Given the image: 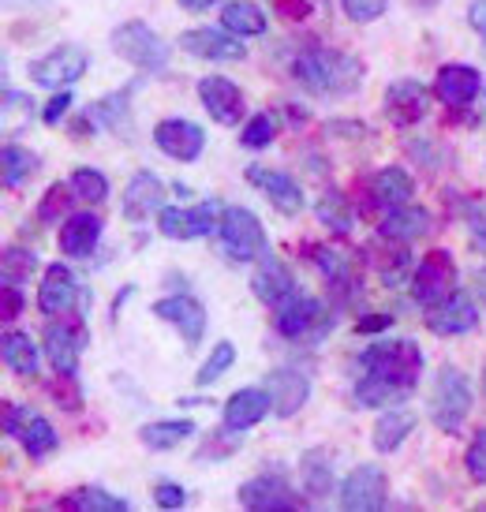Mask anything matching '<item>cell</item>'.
I'll list each match as a JSON object with an SVG mask.
<instances>
[{
	"mask_svg": "<svg viewBox=\"0 0 486 512\" xmlns=\"http://www.w3.org/2000/svg\"><path fill=\"white\" fill-rule=\"evenodd\" d=\"M273 135H277V120H273L270 113H258L247 120L240 143L247 146V150H266V146L273 143Z\"/></svg>",
	"mask_w": 486,
	"mask_h": 512,
	"instance_id": "45",
	"label": "cell"
},
{
	"mask_svg": "<svg viewBox=\"0 0 486 512\" xmlns=\"http://www.w3.org/2000/svg\"><path fill=\"white\" fill-rule=\"evenodd\" d=\"M109 45H113L116 57L128 60L131 68H139V72L158 75L169 68V45H165V38L150 23H139V19L120 23L113 30V38H109Z\"/></svg>",
	"mask_w": 486,
	"mask_h": 512,
	"instance_id": "4",
	"label": "cell"
},
{
	"mask_svg": "<svg viewBox=\"0 0 486 512\" xmlns=\"http://www.w3.org/2000/svg\"><path fill=\"white\" fill-rule=\"evenodd\" d=\"M154 505L158 509H184L187 490L180 483H172V479H161V483H154Z\"/></svg>",
	"mask_w": 486,
	"mask_h": 512,
	"instance_id": "49",
	"label": "cell"
},
{
	"mask_svg": "<svg viewBox=\"0 0 486 512\" xmlns=\"http://www.w3.org/2000/svg\"><path fill=\"white\" fill-rule=\"evenodd\" d=\"M475 408L472 382L468 374H460L457 367H442L430 389V419L442 434H460V427L468 423V415Z\"/></svg>",
	"mask_w": 486,
	"mask_h": 512,
	"instance_id": "3",
	"label": "cell"
},
{
	"mask_svg": "<svg viewBox=\"0 0 486 512\" xmlns=\"http://www.w3.org/2000/svg\"><path fill=\"white\" fill-rule=\"evenodd\" d=\"M430 228H434V217H430V210L404 202V206H397V210H389V214L382 217L378 236L397 240V243H415V240H423Z\"/></svg>",
	"mask_w": 486,
	"mask_h": 512,
	"instance_id": "28",
	"label": "cell"
},
{
	"mask_svg": "<svg viewBox=\"0 0 486 512\" xmlns=\"http://www.w3.org/2000/svg\"><path fill=\"white\" fill-rule=\"evenodd\" d=\"M292 75L303 90H311L318 98H344L356 94L363 83V64L352 53L326 49V45H307L292 60Z\"/></svg>",
	"mask_w": 486,
	"mask_h": 512,
	"instance_id": "2",
	"label": "cell"
},
{
	"mask_svg": "<svg viewBox=\"0 0 486 512\" xmlns=\"http://www.w3.org/2000/svg\"><path fill=\"white\" fill-rule=\"evenodd\" d=\"M359 367H363V378L352 389L359 408H393L415 393V385L423 378V352L408 337L374 341L359 356Z\"/></svg>",
	"mask_w": 486,
	"mask_h": 512,
	"instance_id": "1",
	"label": "cell"
},
{
	"mask_svg": "<svg viewBox=\"0 0 486 512\" xmlns=\"http://www.w3.org/2000/svg\"><path fill=\"white\" fill-rule=\"evenodd\" d=\"M468 23H472V30L483 38V49H486V0H472V4H468Z\"/></svg>",
	"mask_w": 486,
	"mask_h": 512,
	"instance_id": "53",
	"label": "cell"
},
{
	"mask_svg": "<svg viewBox=\"0 0 486 512\" xmlns=\"http://www.w3.org/2000/svg\"><path fill=\"white\" fill-rule=\"evenodd\" d=\"M23 314V285H4L0 288V318L15 322Z\"/></svg>",
	"mask_w": 486,
	"mask_h": 512,
	"instance_id": "50",
	"label": "cell"
},
{
	"mask_svg": "<svg viewBox=\"0 0 486 512\" xmlns=\"http://www.w3.org/2000/svg\"><path fill=\"white\" fill-rule=\"evenodd\" d=\"M86 68H90L86 49H79V45H57V49H49V53L30 60L27 75L38 86H45V90H64V86L79 83Z\"/></svg>",
	"mask_w": 486,
	"mask_h": 512,
	"instance_id": "7",
	"label": "cell"
},
{
	"mask_svg": "<svg viewBox=\"0 0 486 512\" xmlns=\"http://www.w3.org/2000/svg\"><path fill=\"white\" fill-rule=\"evenodd\" d=\"M27 419H30V412L23 408V404L4 400V434H8V438H19L23 427H27Z\"/></svg>",
	"mask_w": 486,
	"mask_h": 512,
	"instance_id": "51",
	"label": "cell"
},
{
	"mask_svg": "<svg viewBox=\"0 0 486 512\" xmlns=\"http://www.w3.org/2000/svg\"><path fill=\"white\" fill-rule=\"evenodd\" d=\"M191 434H195V423H191V419H158V423H146V427L139 430L143 445L154 449V453H169L176 445H184Z\"/></svg>",
	"mask_w": 486,
	"mask_h": 512,
	"instance_id": "35",
	"label": "cell"
},
{
	"mask_svg": "<svg viewBox=\"0 0 486 512\" xmlns=\"http://www.w3.org/2000/svg\"><path fill=\"white\" fill-rule=\"evenodd\" d=\"M367 195H371V206H378V210H397V206H404V202H412L415 195V180L408 176V169H401V165H389V169L374 172L371 184H367Z\"/></svg>",
	"mask_w": 486,
	"mask_h": 512,
	"instance_id": "27",
	"label": "cell"
},
{
	"mask_svg": "<svg viewBox=\"0 0 486 512\" xmlns=\"http://www.w3.org/2000/svg\"><path fill=\"white\" fill-rule=\"evenodd\" d=\"M217 240H221V255L240 262V266L243 262H258V258L266 255V228L243 206H225L221 210Z\"/></svg>",
	"mask_w": 486,
	"mask_h": 512,
	"instance_id": "6",
	"label": "cell"
},
{
	"mask_svg": "<svg viewBox=\"0 0 486 512\" xmlns=\"http://www.w3.org/2000/svg\"><path fill=\"white\" fill-rule=\"evenodd\" d=\"M423 322H427V329L438 333V337H464V333H472V329L479 326V311H475L472 296L453 292L449 299L427 307V318H423Z\"/></svg>",
	"mask_w": 486,
	"mask_h": 512,
	"instance_id": "18",
	"label": "cell"
},
{
	"mask_svg": "<svg viewBox=\"0 0 486 512\" xmlns=\"http://www.w3.org/2000/svg\"><path fill=\"white\" fill-rule=\"evenodd\" d=\"M273 329L285 337L288 344H315L333 329V314L322 299L315 296H296L273 314Z\"/></svg>",
	"mask_w": 486,
	"mask_h": 512,
	"instance_id": "5",
	"label": "cell"
},
{
	"mask_svg": "<svg viewBox=\"0 0 486 512\" xmlns=\"http://www.w3.org/2000/svg\"><path fill=\"white\" fill-rule=\"evenodd\" d=\"M341 8L352 23H374L378 15H386L389 0H341Z\"/></svg>",
	"mask_w": 486,
	"mask_h": 512,
	"instance_id": "47",
	"label": "cell"
},
{
	"mask_svg": "<svg viewBox=\"0 0 486 512\" xmlns=\"http://www.w3.org/2000/svg\"><path fill=\"white\" fill-rule=\"evenodd\" d=\"M479 90H483V75L475 72L472 64H445V68H438L434 94H438V101L449 105V109L472 105V101L479 98Z\"/></svg>",
	"mask_w": 486,
	"mask_h": 512,
	"instance_id": "24",
	"label": "cell"
},
{
	"mask_svg": "<svg viewBox=\"0 0 486 512\" xmlns=\"http://www.w3.org/2000/svg\"><path fill=\"white\" fill-rule=\"evenodd\" d=\"M311 262H315L318 273L326 277V285L333 288V292H341V296L359 292V285H363V273H359L356 255H348V251H337V247L318 243V247H311Z\"/></svg>",
	"mask_w": 486,
	"mask_h": 512,
	"instance_id": "21",
	"label": "cell"
},
{
	"mask_svg": "<svg viewBox=\"0 0 486 512\" xmlns=\"http://www.w3.org/2000/svg\"><path fill=\"white\" fill-rule=\"evenodd\" d=\"M236 498H240L243 509H251V512H285V509H303V505H307V501L292 490V483H288L285 475H277V471H266V475H255V479L240 483Z\"/></svg>",
	"mask_w": 486,
	"mask_h": 512,
	"instance_id": "9",
	"label": "cell"
},
{
	"mask_svg": "<svg viewBox=\"0 0 486 512\" xmlns=\"http://www.w3.org/2000/svg\"><path fill=\"white\" fill-rule=\"evenodd\" d=\"M180 49L187 57H199V60H243L247 57V45L232 34V30H214V27H191L180 34Z\"/></svg>",
	"mask_w": 486,
	"mask_h": 512,
	"instance_id": "15",
	"label": "cell"
},
{
	"mask_svg": "<svg viewBox=\"0 0 486 512\" xmlns=\"http://www.w3.org/2000/svg\"><path fill=\"white\" fill-rule=\"evenodd\" d=\"M68 109H72V94H68V90H60V94H53V98H49V105L42 109V120H45V124H60Z\"/></svg>",
	"mask_w": 486,
	"mask_h": 512,
	"instance_id": "52",
	"label": "cell"
},
{
	"mask_svg": "<svg viewBox=\"0 0 486 512\" xmlns=\"http://www.w3.org/2000/svg\"><path fill=\"white\" fill-rule=\"evenodd\" d=\"M221 210L225 206H217V202H202V206H187V210L165 206L158 214V228L161 236H169V240H202V236L217 232Z\"/></svg>",
	"mask_w": 486,
	"mask_h": 512,
	"instance_id": "11",
	"label": "cell"
},
{
	"mask_svg": "<svg viewBox=\"0 0 486 512\" xmlns=\"http://www.w3.org/2000/svg\"><path fill=\"white\" fill-rule=\"evenodd\" d=\"M232 363H236V344H232V341L214 344V352L206 356V363H202L199 374H195V385H214V382H221V374H229Z\"/></svg>",
	"mask_w": 486,
	"mask_h": 512,
	"instance_id": "43",
	"label": "cell"
},
{
	"mask_svg": "<svg viewBox=\"0 0 486 512\" xmlns=\"http://www.w3.org/2000/svg\"><path fill=\"white\" fill-rule=\"evenodd\" d=\"M273 412V397L266 385H247V389H236L225 408H221V419H225V430L232 434H243V430L258 427L266 415Z\"/></svg>",
	"mask_w": 486,
	"mask_h": 512,
	"instance_id": "17",
	"label": "cell"
},
{
	"mask_svg": "<svg viewBox=\"0 0 486 512\" xmlns=\"http://www.w3.org/2000/svg\"><path fill=\"white\" fill-rule=\"evenodd\" d=\"M60 509H75V512H128V498L120 494H109L101 486H83V490H72L68 498L57 501Z\"/></svg>",
	"mask_w": 486,
	"mask_h": 512,
	"instance_id": "36",
	"label": "cell"
},
{
	"mask_svg": "<svg viewBox=\"0 0 486 512\" xmlns=\"http://www.w3.org/2000/svg\"><path fill=\"white\" fill-rule=\"evenodd\" d=\"M464 468H468V479L479 486H486V427L475 430L472 445H468V456H464Z\"/></svg>",
	"mask_w": 486,
	"mask_h": 512,
	"instance_id": "46",
	"label": "cell"
},
{
	"mask_svg": "<svg viewBox=\"0 0 486 512\" xmlns=\"http://www.w3.org/2000/svg\"><path fill=\"white\" fill-rule=\"evenodd\" d=\"M457 292V262L449 251H430L412 273V296L423 307H434Z\"/></svg>",
	"mask_w": 486,
	"mask_h": 512,
	"instance_id": "10",
	"label": "cell"
},
{
	"mask_svg": "<svg viewBox=\"0 0 486 512\" xmlns=\"http://www.w3.org/2000/svg\"><path fill=\"white\" fill-rule=\"evenodd\" d=\"M165 210V184H161L154 172H135L124 187V217L131 225L146 221L150 214Z\"/></svg>",
	"mask_w": 486,
	"mask_h": 512,
	"instance_id": "26",
	"label": "cell"
},
{
	"mask_svg": "<svg viewBox=\"0 0 486 512\" xmlns=\"http://www.w3.org/2000/svg\"><path fill=\"white\" fill-rule=\"evenodd\" d=\"M68 184H72L75 199H83V202L109 199V176L101 169H75L72 176H68Z\"/></svg>",
	"mask_w": 486,
	"mask_h": 512,
	"instance_id": "41",
	"label": "cell"
},
{
	"mask_svg": "<svg viewBox=\"0 0 486 512\" xmlns=\"http://www.w3.org/2000/svg\"><path fill=\"white\" fill-rule=\"evenodd\" d=\"M393 326V314H371V318H359L356 333H382Z\"/></svg>",
	"mask_w": 486,
	"mask_h": 512,
	"instance_id": "54",
	"label": "cell"
},
{
	"mask_svg": "<svg viewBox=\"0 0 486 512\" xmlns=\"http://www.w3.org/2000/svg\"><path fill=\"white\" fill-rule=\"evenodd\" d=\"M75 299H79V281L64 262H53L42 273V285H38V311L49 318H60L64 311H72Z\"/></svg>",
	"mask_w": 486,
	"mask_h": 512,
	"instance_id": "25",
	"label": "cell"
},
{
	"mask_svg": "<svg viewBox=\"0 0 486 512\" xmlns=\"http://www.w3.org/2000/svg\"><path fill=\"white\" fill-rule=\"evenodd\" d=\"M300 479L311 498H329L333 486H337V479H333V453L329 449H307L300 456Z\"/></svg>",
	"mask_w": 486,
	"mask_h": 512,
	"instance_id": "31",
	"label": "cell"
},
{
	"mask_svg": "<svg viewBox=\"0 0 486 512\" xmlns=\"http://www.w3.org/2000/svg\"><path fill=\"white\" fill-rule=\"evenodd\" d=\"M386 240V236H382ZM386 255L374 258V266H378V277L386 281L389 288H401L408 281V273H412V243H397V240H386Z\"/></svg>",
	"mask_w": 486,
	"mask_h": 512,
	"instance_id": "39",
	"label": "cell"
},
{
	"mask_svg": "<svg viewBox=\"0 0 486 512\" xmlns=\"http://www.w3.org/2000/svg\"><path fill=\"white\" fill-rule=\"evenodd\" d=\"M243 180H247L251 187H258V191L270 199V206L277 210V214L296 217V214H303V206H307V199H303V187L296 184L288 172H281V169L247 165V169H243Z\"/></svg>",
	"mask_w": 486,
	"mask_h": 512,
	"instance_id": "12",
	"label": "cell"
},
{
	"mask_svg": "<svg viewBox=\"0 0 486 512\" xmlns=\"http://www.w3.org/2000/svg\"><path fill=\"white\" fill-rule=\"evenodd\" d=\"M38 270V258L23 251V247H8L4 251V285H23L30 273Z\"/></svg>",
	"mask_w": 486,
	"mask_h": 512,
	"instance_id": "44",
	"label": "cell"
},
{
	"mask_svg": "<svg viewBox=\"0 0 486 512\" xmlns=\"http://www.w3.org/2000/svg\"><path fill=\"white\" fill-rule=\"evenodd\" d=\"M4 367L19 374V378H34L38 374V344L30 341L23 329H8L4 333Z\"/></svg>",
	"mask_w": 486,
	"mask_h": 512,
	"instance_id": "33",
	"label": "cell"
},
{
	"mask_svg": "<svg viewBox=\"0 0 486 512\" xmlns=\"http://www.w3.org/2000/svg\"><path fill=\"white\" fill-rule=\"evenodd\" d=\"M42 348L49 356V367L57 374H79V356L86 348V329L68 326V322H45L42 329Z\"/></svg>",
	"mask_w": 486,
	"mask_h": 512,
	"instance_id": "14",
	"label": "cell"
},
{
	"mask_svg": "<svg viewBox=\"0 0 486 512\" xmlns=\"http://www.w3.org/2000/svg\"><path fill=\"white\" fill-rule=\"evenodd\" d=\"M337 501L344 512H378L386 509L389 501V479L378 464H359L344 475V483L337 486Z\"/></svg>",
	"mask_w": 486,
	"mask_h": 512,
	"instance_id": "8",
	"label": "cell"
},
{
	"mask_svg": "<svg viewBox=\"0 0 486 512\" xmlns=\"http://www.w3.org/2000/svg\"><path fill=\"white\" fill-rule=\"evenodd\" d=\"M199 101L206 105L210 120L221 124V128H236L243 120V113H247L243 90L232 79H225V75H206V79H199Z\"/></svg>",
	"mask_w": 486,
	"mask_h": 512,
	"instance_id": "13",
	"label": "cell"
},
{
	"mask_svg": "<svg viewBox=\"0 0 486 512\" xmlns=\"http://www.w3.org/2000/svg\"><path fill=\"white\" fill-rule=\"evenodd\" d=\"M251 292H255L266 307H273V311L285 307L288 299L300 296V292H296V277H292V270H288L277 255L258 258V273L251 277Z\"/></svg>",
	"mask_w": 486,
	"mask_h": 512,
	"instance_id": "19",
	"label": "cell"
},
{
	"mask_svg": "<svg viewBox=\"0 0 486 512\" xmlns=\"http://www.w3.org/2000/svg\"><path fill=\"white\" fill-rule=\"evenodd\" d=\"M154 146L172 161H199V154L206 150V131L184 116H172L154 128Z\"/></svg>",
	"mask_w": 486,
	"mask_h": 512,
	"instance_id": "16",
	"label": "cell"
},
{
	"mask_svg": "<svg viewBox=\"0 0 486 512\" xmlns=\"http://www.w3.org/2000/svg\"><path fill=\"white\" fill-rule=\"evenodd\" d=\"M60 382L49 385V393L60 400V408H68V412H75L79 404H83V389H79V382H75V374H57Z\"/></svg>",
	"mask_w": 486,
	"mask_h": 512,
	"instance_id": "48",
	"label": "cell"
},
{
	"mask_svg": "<svg viewBox=\"0 0 486 512\" xmlns=\"http://www.w3.org/2000/svg\"><path fill=\"white\" fill-rule=\"evenodd\" d=\"M415 430V412L412 408H389L386 415H378V423L371 430V445L378 453H397L408 434Z\"/></svg>",
	"mask_w": 486,
	"mask_h": 512,
	"instance_id": "30",
	"label": "cell"
},
{
	"mask_svg": "<svg viewBox=\"0 0 486 512\" xmlns=\"http://www.w3.org/2000/svg\"><path fill=\"white\" fill-rule=\"evenodd\" d=\"M128 98H131V86H124V90H116V94H109V98H101L94 109H90V120H98V124H105V128H124L128 124Z\"/></svg>",
	"mask_w": 486,
	"mask_h": 512,
	"instance_id": "40",
	"label": "cell"
},
{
	"mask_svg": "<svg viewBox=\"0 0 486 512\" xmlns=\"http://www.w3.org/2000/svg\"><path fill=\"white\" fill-rule=\"evenodd\" d=\"M0 161H4V187H8V191H19V187H27L30 176H34V172H38V165H42L34 150H27V146H19V143L4 146Z\"/></svg>",
	"mask_w": 486,
	"mask_h": 512,
	"instance_id": "37",
	"label": "cell"
},
{
	"mask_svg": "<svg viewBox=\"0 0 486 512\" xmlns=\"http://www.w3.org/2000/svg\"><path fill=\"white\" fill-rule=\"evenodd\" d=\"M154 314H158L161 322H172V326L180 329L184 344H191V348H195V344L202 341V333H206V307H202L195 296H187V292L158 299V303H154Z\"/></svg>",
	"mask_w": 486,
	"mask_h": 512,
	"instance_id": "20",
	"label": "cell"
},
{
	"mask_svg": "<svg viewBox=\"0 0 486 512\" xmlns=\"http://www.w3.org/2000/svg\"><path fill=\"white\" fill-rule=\"evenodd\" d=\"M72 199H75V191L68 180H64V184H53L42 195V202H38V221H42V225H53L60 217H72L68 214V210H72Z\"/></svg>",
	"mask_w": 486,
	"mask_h": 512,
	"instance_id": "42",
	"label": "cell"
},
{
	"mask_svg": "<svg viewBox=\"0 0 486 512\" xmlns=\"http://www.w3.org/2000/svg\"><path fill=\"white\" fill-rule=\"evenodd\" d=\"M427 113H430V94L423 83L397 79V83L386 90V116L397 128H412V124H419Z\"/></svg>",
	"mask_w": 486,
	"mask_h": 512,
	"instance_id": "23",
	"label": "cell"
},
{
	"mask_svg": "<svg viewBox=\"0 0 486 512\" xmlns=\"http://www.w3.org/2000/svg\"><path fill=\"white\" fill-rule=\"evenodd\" d=\"M266 389H270L273 397V415H281V419H292L311 400V378L303 370H292V367L270 370Z\"/></svg>",
	"mask_w": 486,
	"mask_h": 512,
	"instance_id": "22",
	"label": "cell"
},
{
	"mask_svg": "<svg viewBox=\"0 0 486 512\" xmlns=\"http://www.w3.org/2000/svg\"><path fill=\"white\" fill-rule=\"evenodd\" d=\"M315 214H318V221H322V225H329V232H337V236H348V232L356 228V210H352L348 195H344V191H337V187H329V191H322V195H318Z\"/></svg>",
	"mask_w": 486,
	"mask_h": 512,
	"instance_id": "34",
	"label": "cell"
},
{
	"mask_svg": "<svg viewBox=\"0 0 486 512\" xmlns=\"http://www.w3.org/2000/svg\"><path fill=\"white\" fill-rule=\"evenodd\" d=\"M101 243V217L98 214H72L60 225V251L68 258H90Z\"/></svg>",
	"mask_w": 486,
	"mask_h": 512,
	"instance_id": "29",
	"label": "cell"
},
{
	"mask_svg": "<svg viewBox=\"0 0 486 512\" xmlns=\"http://www.w3.org/2000/svg\"><path fill=\"white\" fill-rule=\"evenodd\" d=\"M221 27L232 30L236 38H258V34H266V12L258 8L255 0H225Z\"/></svg>",
	"mask_w": 486,
	"mask_h": 512,
	"instance_id": "32",
	"label": "cell"
},
{
	"mask_svg": "<svg viewBox=\"0 0 486 512\" xmlns=\"http://www.w3.org/2000/svg\"><path fill=\"white\" fill-rule=\"evenodd\" d=\"M483 393H486V370H483Z\"/></svg>",
	"mask_w": 486,
	"mask_h": 512,
	"instance_id": "57",
	"label": "cell"
},
{
	"mask_svg": "<svg viewBox=\"0 0 486 512\" xmlns=\"http://www.w3.org/2000/svg\"><path fill=\"white\" fill-rule=\"evenodd\" d=\"M475 296L483 299V307H486V266L483 270H475Z\"/></svg>",
	"mask_w": 486,
	"mask_h": 512,
	"instance_id": "56",
	"label": "cell"
},
{
	"mask_svg": "<svg viewBox=\"0 0 486 512\" xmlns=\"http://www.w3.org/2000/svg\"><path fill=\"white\" fill-rule=\"evenodd\" d=\"M217 0H180V8H187V12H206V8H214Z\"/></svg>",
	"mask_w": 486,
	"mask_h": 512,
	"instance_id": "55",
	"label": "cell"
},
{
	"mask_svg": "<svg viewBox=\"0 0 486 512\" xmlns=\"http://www.w3.org/2000/svg\"><path fill=\"white\" fill-rule=\"evenodd\" d=\"M19 445H23V453L30 456V460H45L49 453H57V427L45 419V415H30L27 427H23V434H19Z\"/></svg>",
	"mask_w": 486,
	"mask_h": 512,
	"instance_id": "38",
	"label": "cell"
}]
</instances>
